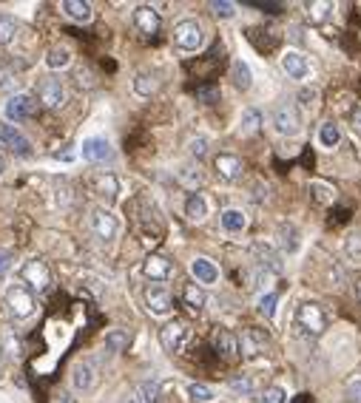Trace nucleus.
<instances>
[{
  "label": "nucleus",
  "mask_w": 361,
  "mask_h": 403,
  "mask_svg": "<svg viewBox=\"0 0 361 403\" xmlns=\"http://www.w3.org/2000/svg\"><path fill=\"white\" fill-rule=\"evenodd\" d=\"M296 327L305 333V335L319 338L321 333L327 330V313L321 310V304H316V301L299 304V310H296Z\"/></svg>",
  "instance_id": "obj_1"
},
{
  "label": "nucleus",
  "mask_w": 361,
  "mask_h": 403,
  "mask_svg": "<svg viewBox=\"0 0 361 403\" xmlns=\"http://www.w3.org/2000/svg\"><path fill=\"white\" fill-rule=\"evenodd\" d=\"M6 307H9V313L14 318H32L34 310H37V301H34V293L29 290L26 284H12L9 290H6Z\"/></svg>",
  "instance_id": "obj_2"
},
{
  "label": "nucleus",
  "mask_w": 361,
  "mask_h": 403,
  "mask_svg": "<svg viewBox=\"0 0 361 403\" xmlns=\"http://www.w3.org/2000/svg\"><path fill=\"white\" fill-rule=\"evenodd\" d=\"M174 43H177V49H182V51H197V49H202V43H205V34H202V26L197 23V21H179L177 26H174Z\"/></svg>",
  "instance_id": "obj_3"
},
{
  "label": "nucleus",
  "mask_w": 361,
  "mask_h": 403,
  "mask_svg": "<svg viewBox=\"0 0 361 403\" xmlns=\"http://www.w3.org/2000/svg\"><path fill=\"white\" fill-rule=\"evenodd\" d=\"M21 278H23V284L29 287V290H37V293H46L51 287V273H49V267L40 259L26 261L21 267Z\"/></svg>",
  "instance_id": "obj_4"
},
{
  "label": "nucleus",
  "mask_w": 361,
  "mask_h": 403,
  "mask_svg": "<svg viewBox=\"0 0 361 403\" xmlns=\"http://www.w3.org/2000/svg\"><path fill=\"white\" fill-rule=\"evenodd\" d=\"M88 222H91L94 236L103 239V242L117 239V233H120V222H117V216H114L111 210H105V207H94Z\"/></svg>",
  "instance_id": "obj_5"
},
{
  "label": "nucleus",
  "mask_w": 361,
  "mask_h": 403,
  "mask_svg": "<svg viewBox=\"0 0 361 403\" xmlns=\"http://www.w3.org/2000/svg\"><path fill=\"white\" fill-rule=\"evenodd\" d=\"M142 298H145V307L154 315H168L171 310H174V296H171V290L165 284H148Z\"/></svg>",
  "instance_id": "obj_6"
},
{
  "label": "nucleus",
  "mask_w": 361,
  "mask_h": 403,
  "mask_svg": "<svg viewBox=\"0 0 361 403\" xmlns=\"http://www.w3.org/2000/svg\"><path fill=\"white\" fill-rule=\"evenodd\" d=\"M273 125L282 137H296V133L301 131V117H299L296 105H290V103L276 105L273 108Z\"/></svg>",
  "instance_id": "obj_7"
},
{
  "label": "nucleus",
  "mask_w": 361,
  "mask_h": 403,
  "mask_svg": "<svg viewBox=\"0 0 361 403\" xmlns=\"http://www.w3.org/2000/svg\"><path fill=\"white\" fill-rule=\"evenodd\" d=\"M185 338H188V324L174 318V321H168L165 327L160 330V341H162V350L165 352H179L185 347Z\"/></svg>",
  "instance_id": "obj_8"
},
{
  "label": "nucleus",
  "mask_w": 361,
  "mask_h": 403,
  "mask_svg": "<svg viewBox=\"0 0 361 403\" xmlns=\"http://www.w3.org/2000/svg\"><path fill=\"white\" fill-rule=\"evenodd\" d=\"M37 100H40L46 108H60L66 103V88L57 77H46V80L37 83Z\"/></svg>",
  "instance_id": "obj_9"
},
{
  "label": "nucleus",
  "mask_w": 361,
  "mask_h": 403,
  "mask_svg": "<svg viewBox=\"0 0 361 403\" xmlns=\"http://www.w3.org/2000/svg\"><path fill=\"white\" fill-rule=\"evenodd\" d=\"M268 333L264 330H256V327H248L239 338V355L245 358H259L264 350H268Z\"/></svg>",
  "instance_id": "obj_10"
},
{
  "label": "nucleus",
  "mask_w": 361,
  "mask_h": 403,
  "mask_svg": "<svg viewBox=\"0 0 361 403\" xmlns=\"http://www.w3.org/2000/svg\"><path fill=\"white\" fill-rule=\"evenodd\" d=\"M214 352H216V358H222V361H227V363H234V361L239 358V338H236L231 330L219 327V330L214 333Z\"/></svg>",
  "instance_id": "obj_11"
},
{
  "label": "nucleus",
  "mask_w": 361,
  "mask_h": 403,
  "mask_svg": "<svg viewBox=\"0 0 361 403\" xmlns=\"http://www.w3.org/2000/svg\"><path fill=\"white\" fill-rule=\"evenodd\" d=\"M34 111H37V100L32 97V94H14V97H9V103H6V117L14 120V122L34 117Z\"/></svg>",
  "instance_id": "obj_12"
},
{
  "label": "nucleus",
  "mask_w": 361,
  "mask_h": 403,
  "mask_svg": "<svg viewBox=\"0 0 361 403\" xmlns=\"http://www.w3.org/2000/svg\"><path fill=\"white\" fill-rule=\"evenodd\" d=\"M134 26H137V31H140V34L154 37V34L160 31V26H162L160 12H157L154 6H148V3L137 6V9H134Z\"/></svg>",
  "instance_id": "obj_13"
},
{
  "label": "nucleus",
  "mask_w": 361,
  "mask_h": 403,
  "mask_svg": "<svg viewBox=\"0 0 361 403\" xmlns=\"http://www.w3.org/2000/svg\"><path fill=\"white\" fill-rule=\"evenodd\" d=\"M0 142H3L6 148H12V151L17 153V157H29V153H32V142H29L14 125L0 122Z\"/></svg>",
  "instance_id": "obj_14"
},
{
  "label": "nucleus",
  "mask_w": 361,
  "mask_h": 403,
  "mask_svg": "<svg viewBox=\"0 0 361 403\" xmlns=\"http://www.w3.org/2000/svg\"><path fill=\"white\" fill-rule=\"evenodd\" d=\"M80 153H83V159L86 162H105L111 159V142L105 137H88L83 145H80Z\"/></svg>",
  "instance_id": "obj_15"
},
{
  "label": "nucleus",
  "mask_w": 361,
  "mask_h": 403,
  "mask_svg": "<svg viewBox=\"0 0 361 403\" xmlns=\"http://www.w3.org/2000/svg\"><path fill=\"white\" fill-rule=\"evenodd\" d=\"M94 380H97V367L91 361H80L71 367V387L77 392H88L94 387Z\"/></svg>",
  "instance_id": "obj_16"
},
{
  "label": "nucleus",
  "mask_w": 361,
  "mask_h": 403,
  "mask_svg": "<svg viewBox=\"0 0 361 403\" xmlns=\"http://www.w3.org/2000/svg\"><path fill=\"white\" fill-rule=\"evenodd\" d=\"M214 168H216V174H219L225 182H234V179L242 177L245 162L236 157V153H219V157H214Z\"/></svg>",
  "instance_id": "obj_17"
},
{
  "label": "nucleus",
  "mask_w": 361,
  "mask_h": 403,
  "mask_svg": "<svg viewBox=\"0 0 361 403\" xmlns=\"http://www.w3.org/2000/svg\"><path fill=\"white\" fill-rule=\"evenodd\" d=\"M282 68H284V74H288L290 80H305V77L310 74L308 57L299 54V51H288V54H284L282 57Z\"/></svg>",
  "instance_id": "obj_18"
},
{
  "label": "nucleus",
  "mask_w": 361,
  "mask_h": 403,
  "mask_svg": "<svg viewBox=\"0 0 361 403\" xmlns=\"http://www.w3.org/2000/svg\"><path fill=\"white\" fill-rule=\"evenodd\" d=\"M142 273H145V278L160 284V281H165L171 276V261L165 256H148L145 264H142Z\"/></svg>",
  "instance_id": "obj_19"
},
{
  "label": "nucleus",
  "mask_w": 361,
  "mask_h": 403,
  "mask_svg": "<svg viewBox=\"0 0 361 403\" xmlns=\"http://www.w3.org/2000/svg\"><path fill=\"white\" fill-rule=\"evenodd\" d=\"M0 352H3L6 358H12V361H17L23 355V341H21V335H17L12 327L0 330Z\"/></svg>",
  "instance_id": "obj_20"
},
{
  "label": "nucleus",
  "mask_w": 361,
  "mask_h": 403,
  "mask_svg": "<svg viewBox=\"0 0 361 403\" xmlns=\"http://www.w3.org/2000/svg\"><path fill=\"white\" fill-rule=\"evenodd\" d=\"M191 273H194V278L202 281V284H214V281L219 278L216 264L208 261V259H194V261H191Z\"/></svg>",
  "instance_id": "obj_21"
},
{
  "label": "nucleus",
  "mask_w": 361,
  "mask_h": 403,
  "mask_svg": "<svg viewBox=\"0 0 361 403\" xmlns=\"http://www.w3.org/2000/svg\"><path fill=\"white\" fill-rule=\"evenodd\" d=\"M157 395H160L157 380H142L140 387L128 395V400H125V403H157Z\"/></svg>",
  "instance_id": "obj_22"
},
{
  "label": "nucleus",
  "mask_w": 361,
  "mask_h": 403,
  "mask_svg": "<svg viewBox=\"0 0 361 403\" xmlns=\"http://www.w3.org/2000/svg\"><path fill=\"white\" fill-rule=\"evenodd\" d=\"M91 185H94V190H97L100 196H105V199H114V196L120 194V179L114 177V174H97Z\"/></svg>",
  "instance_id": "obj_23"
},
{
  "label": "nucleus",
  "mask_w": 361,
  "mask_h": 403,
  "mask_svg": "<svg viewBox=\"0 0 361 403\" xmlns=\"http://www.w3.org/2000/svg\"><path fill=\"white\" fill-rule=\"evenodd\" d=\"M222 227L227 230V233H242V230L248 227V216H245L242 210H236V207H227L222 213Z\"/></svg>",
  "instance_id": "obj_24"
},
{
  "label": "nucleus",
  "mask_w": 361,
  "mask_h": 403,
  "mask_svg": "<svg viewBox=\"0 0 361 403\" xmlns=\"http://www.w3.org/2000/svg\"><path fill=\"white\" fill-rule=\"evenodd\" d=\"M63 12L71 17V21H77V23H88L91 17H94V9L88 3H83V0H66Z\"/></svg>",
  "instance_id": "obj_25"
},
{
  "label": "nucleus",
  "mask_w": 361,
  "mask_h": 403,
  "mask_svg": "<svg viewBox=\"0 0 361 403\" xmlns=\"http://www.w3.org/2000/svg\"><path fill=\"white\" fill-rule=\"evenodd\" d=\"M185 216L191 222H202L208 216V199L202 194H191L188 202H185Z\"/></svg>",
  "instance_id": "obj_26"
},
{
  "label": "nucleus",
  "mask_w": 361,
  "mask_h": 403,
  "mask_svg": "<svg viewBox=\"0 0 361 403\" xmlns=\"http://www.w3.org/2000/svg\"><path fill=\"white\" fill-rule=\"evenodd\" d=\"M231 77H234V86H236L239 91H248L251 83H253L251 66H248V63H242V60H234V63H231Z\"/></svg>",
  "instance_id": "obj_27"
},
{
  "label": "nucleus",
  "mask_w": 361,
  "mask_h": 403,
  "mask_svg": "<svg viewBox=\"0 0 361 403\" xmlns=\"http://www.w3.org/2000/svg\"><path fill=\"white\" fill-rule=\"evenodd\" d=\"M310 196L319 202V205H333L336 202V187L327 185V182H310Z\"/></svg>",
  "instance_id": "obj_28"
},
{
  "label": "nucleus",
  "mask_w": 361,
  "mask_h": 403,
  "mask_svg": "<svg viewBox=\"0 0 361 403\" xmlns=\"http://www.w3.org/2000/svg\"><path fill=\"white\" fill-rule=\"evenodd\" d=\"M69 63H71V51H69L66 46L49 49V54H46V66H49V68H66Z\"/></svg>",
  "instance_id": "obj_29"
},
{
  "label": "nucleus",
  "mask_w": 361,
  "mask_h": 403,
  "mask_svg": "<svg viewBox=\"0 0 361 403\" xmlns=\"http://www.w3.org/2000/svg\"><path fill=\"white\" fill-rule=\"evenodd\" d=\"M160 88V83H157V77L154 74H137L134 77V91L140 94V97H151V94H154Z\"/></svg>",
  "instance_id": "obj_30"
},
{
  "label": "nucleus",
  "mask_w": 361,
  "mask_h": 403,
  "mask_svg": "<svg viewBox=\"0 0 361 403\" xmlns=\"http://www.w3.org/2000/svg\"><path fill=\"white\" fill-rule=\"evenodd\" d=\"M319 142L325 145V148H336L338 142H341V131H338V125L336 122H325L319 128Z\"/></svg>",
  "instance_id": "obj_31"
},
{
  "label": "nucleus",
  "mask_w": 361,
  "mask_h": 403,
  "mask_svg": "<svg viewBox=\"0 0 361 403\" xmlns=\"http://www.w3.org/2000/svg\"><path fill=\"white\" fill-rule=\"evenodd\" d=\"M279 244H282V250L284 253H293L296 247H299V233H296V227L293 224H282L279 227Z\"/></svg>",
  "instance_id": "obj_32"
},
{
  "label": "nucleus",
  "mask_w": 361,
  "mask_h": 403,
  "mask_svg": "<svg viewBox=\"0 0 361 403\" xmlns=\"http://www.w3.org/2000/svg\"><path fill=\"white\" fill-rule=\"evenodd\" d=\"M182 298H185V304L191 307L194 313H199L202 307H205V293L199 290L197 284H185V290H182Z\"/></svg>",
  "instance_id": "obj_33"
},
{
  "label": "nucleus",
  "mask_w": 361,
  "mask_h": 403,
  "mask_svg": "<svg viewBox=\"0 0 361 403\" xmlns=\"http://www.w3.org/2000/svg\"><path fill=\"white\" fill-rule=\"evenodd\" d=\"M17 34V21L12 14H0V46H9Z\"/></svg>",
  "instance_id": "obj_34"
},
{
  "label": "nucleus",
  "mask_w": 361,
  "mask_h": 403,
  "mask_svg": "<svg viewBox=\"0 0 361 403\" xmlns=\"http://www.w3.org/2000/svg\"><path fill=\"white\" fill-rule=\"evenodd\" d=\"M308 9V17H310V23H325L327 21V14L333 12V3H305Z\"/></svg>",
  "instance_id": "obj_35"
},
{
  "label": "nucleus",
  "mask_w": 361,
  "mask_h": 403,
  "mask_svg": "<svg viewBox=\"0 0 361 403\" xmlns=\"http://www.w3.org/2000/svg\"><path fill=\"white\" fill-rule=\"evenodd\" d=\"M262 125V114L256 108H245L242 111V133H256Z\"/></svg>",
  "instance_id": "obj_36"
},
{
  "label": "nucleus",
  "mask_w": 361,
  "mask_h": 403,
  "mask_svg": "<svg viewBox=\"0 0 361 403\" xmlns=\"http://www.w3.org/2000/svg\"><path fill=\"white\" fill-rule=\"evenodd\" d=\"M125 347H128V333L111 330V333L105 335V350H108V352H123Z\"/></svg>",
  "instance_id": "obj_37"
},
{
  "label": "nucleus",
  "mask_w": 361,
  "mask_h": 403,
  "mask_svg": "<svg viewBox=\"0 0 361 403\" xmlns=\"http://www.w3.org/2000/svg\"><path fill=\"white\" fill-rule=\"evenodd\" d=\"M345 253H347V259H350L353 264L361 267V233L347 236V242H345Z\"/></svg>",
  "instance_id": "obj_38"
},
{
  "label": "nucleus",
  "mask_w": 361,
  "mask_h": 403,
  "mask_svg": "<svg viewBox=\"0 0 361 403\" xmlns=\"http://www.w3.org/2000/svg\"><path fill=\"white\" fill-rule=\"evenodd\" d=\"M219 88H214V86H199L197 88V100L199 103H205V105H214V103H219Z\"/></svg>",
  "instance_id": "obj_39"
},
{
  "label": "nucleus",
  "mask_w": 361,
  "mask_h": 403,
  "mask_svg": "<svg viewBox=\"0 0 361 403\" xmlns=\"http://www.w3.org/2000/svg\"><path fill=\"white\" fill-rule=\"evenodd\" d=\"M231 392H236V395H251L253 392V380L248 378V375H242V378H231Z\"/></svg>",
  "instance_id": "obj_40"
},
{
  "label": "nucleus",
  "mask_w": 361,
  "mask_h": 403,
  "mask_svg": "<svg viewBox=\"0 0 361 403\" xmlns=\"http://www.w3.org/2000/svg\"><path fill=\"white\" fill-rule=\"evenodd\" d=\"M188 395H191L197 403H208V400H214V392L205 387V383H191L188 387Z\"/></svg>",
  "instance_id": "obj_41"
},
{
  "label": "nucleus",
  "mask_w": 361,
  "mask_h": 403,
  "mask_svg": "<svg viewBox=\"0 0 361 403\" xmlns=\"http://www.w3.org/2000/svg\"><path fill=\"white\" fill-rule=\"evenodd\" d=\"M179 182H182V185H188V187L202 185V174H199V168H197V170H194V168H179Z\"/></svg>",
  "instance_id": "obj_42"
},
{
  "label": "nucleus",
  "mask_w": 361,
  "mask_h": 403,
  "mask_svg": "<svg viewBox=\"0 0 361 403\" xmlns=\"http://www.w3.org/2000/svg\"><path fill=\"white\" fill-rule=\"evenodd\" d=\"M276 293H268V296H262L259 298V313L264 315V318H273L276 315Z\"/></svg>",
  "instance_id": "obj_43"
},
{
  "label": "nucleus",
  "mask_w": 361,
  "mask_h": 403,
  "mask_svg": "<svg viewBox=\"0 0 361 403\" xmlns=\"http://www.w3.org/2000/svg\"><path fill=\"white\" fill-rule=\"evenodd\" d=\"M259 403H284V389H282V387H268V389H262Z\"/></svg>",
  "instance_id": "obj_44"
},
{
  "label": "nucleus",
  "mask_w": 361,
  "mask_h": 403,
  "mask_svg": "<svg viewBox=\"0 0 361 403\" xmlns=\"http://www.w3.org/2000/svg\"><path fill=\"white\" fill-rule=\"evenodd\" d=\"M188 153H191V157H197V159H202L205 153H208V140H205V137L191 140V142H188Z\"/></svg>",
  "instance_id": "obj_45"
},
{
  "label": "nucleus",
  "mask_w": 361,
  "mask_h": 403,
  "mask_svg": "<svg viewBox=\"0 0 361 403\" xmlns=\"http://www.w3.org/2000/svg\"><path fill=\"white\" fill-rule=\"evenodd\" d=\"M248 6H256V9H262V12H268V14H279V12H284L282 3H271V0H248Z\"/></svg>",
  "instance_id": "obj_46"
},
{
  "label": "nucleus",
  "mask_w": 361,
  "mask_h": 403,
  "mask_svg": "<svg viewBox=\"0 0 361 403\" xmlns=\"http://www.w3.org/2000/svg\"><path fill=\"white\" fill-rule=\"evenodd\" d=\"M211 9H214L219 17H234V14H236V6H234V3H227V0H214Z\"/></svg>",
  "instance_id": "obj_47"
},
{
  "label": "nucleus",
  "mask_w": 361,
  "mask_h": 403,
  "mask_svg": "<svg viewBox=\"0 0 361 403\" xmlns=\"http://www.w3.org/2000/svg\"><path fill=\"white\" fill-rule=\"evenodd\" d=\"M345 395H347L350 403H361V380H350L347 389H345Z\"/></svg>",
  "instance_id": "obj_48"
},
{
  "label": "nucleus",
  "mask_w": 361,
  "mask_h": 403,
  "mask_svg": "<svg viewBox=\"0 0 361 403\" xmlns=\"http://www.w3.org/2000/svg\"><path fill=\"white\" fill-rule=\"evenodd\" d=\"M12 250H0V278H6V273L12 270Z\"/></svg>",
  "instance_id": "obj_49"
},
{
  "label": "nucleus",
  "mask_w": 361,
  "mask_h": 403,
  "mask_svg": "<svg viewBox=\"0 0 361 403\" xmlns=\"http://www.w3.org/2000/svg\"><path fill=\"white\" fill-rule=\"evenodd\" d=\"M77 83H80V88H94V77L88 68H77Z\"/></svg>",
  "instance_id": "obj_50"
},
{
  "label": "nucleus",
  "mask_w": 361,
  "mask_h": 403,
  "mask_svg": "<svg viewBox=\"0 0 361 403\" xmlns=\"http://www.w3.org/2000/svg\"><path fill=\"white\" fill-rule=\"evenodd\" d=\"M290 403H313V395H310V392H301V395H296Z\"/></svg>",
  "instance_id": "obj_51"
},
{
  "label": "nucleus",
  "mask_w": 361,
  "mask_h": 403,
  "mask_svg": "<svg viewBox=\"0 0 361 403\" xmlns=\"http://www.w3.org/2000/svg\"><path fill=\"white\" fill-rule=\"evenodd\" d=\"M301 100H305V105H313V100H316V91H301Z\"/></svg>",
  "instance_id": "obj_52"
},
{
  "label": "nucleus",
  "mask_w": 361,
  "mask_h": 403,
  "mask_svg": "<svg viewBox=\"0 0 361 403\" xmlns=\"http://www.w3.org/2000/svg\"><path fill=\"white\" fill-rule=\"evenodd\" d=\"M353 122L361 128V105H358V108H356V114H353Z\"/></svg>",
  "instance_id": "obj_53"
},
{
  "label": "nucleus",
  "mask_w": 361,
  "mask_h": 403,
  "mask_svg": "<svg viewBox=\"0 0 361 403\" xmlns=\"http://www.w3.org/2000/svg\"><path fill=\"white\" fill-rule=\"evenodd\" d=\"M356 298H358V301H361V278H358V281H356Z\"/></svg>",
  "instance_id": "obj_54"
},
{
  "label": "nucleus",
  "mask_w": 361,
  "mask_h": 403,
  "mask_svg": "<svg viewBox=\"0 0 361 403\" xmlns=\"http://www.w3.org/2000/svg\"><path fill=\"white\" fill-rule=\"evenodd\" d=\"M3 168H6V162H3V157H0V174H3Z\"/></svg>",
  "instance_id": "obj_55"
}]
</instances>
